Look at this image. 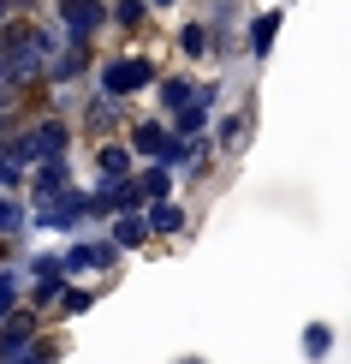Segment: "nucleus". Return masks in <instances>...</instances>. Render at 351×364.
<instances>
[{
  "label": "nucleus",
  "instance_id": "obj_24",
  "mask_svg": "<svg viewBox=\"0 0 351 364\" xmlns=\"http://www.w3.org/2000/svg\"><path fill=\"white\" fill-rule=\"evenodd\" d=\"M179 364H208V358H196V353H185V358H179Z\"/></svg>",
  "mask_w": 351,
  "mask_h": 364
},
{
  "label": "nucleus",
  "instance_id": "obj_14",
  "mask_svg": "<svg viewBox=\"0 0 351 364\" xmlns=\"http://www.w3.org/2000/svg\"><path fill=\"white\" fill-rule=\"evenodd\" d=\"M131 186H137V197L143 203H161V197H179V179L161 168V161H143V168L131 173Z\"/></svg>",
  "mask_w": 351,
  "mask_h": 364
},
{
  "label": "nucleus",
  "instance_id": "obj_2",
  "mask_svg": "<svg viewBox=\"0 0 351 364\" xmlns=\"http://www.w3.org/2000/svg\"><path fill=\"white\" fill-rule=\"evenodd\" d=\"M155 54H143V48H126V54H108V60H96V96H108V102H131L137 96H149V84H155Z\"/></svg>",
  "mask_w": 351,
  "mask_h": 364
},
{
  "label": "nucleus",
  "instance_id": "obj_20",
  "mask_svg": "<svg viewBox=\"0 0 351 364\" xmlns=\"http://www.w3.org/2000/svg\"><path fill=\"white\" fill-rule=\"evenodd\" d=\"M24 179H30V161H18L6 144H0V191H6V197H24Z\"/></svg>",
  "mask_w": 351,
  "mask_h": 364
},
{
  "label": "nucleus",
  "instance_id": "obj_1",
  "mask_svg": "<svg viewBox=\"0 0 351 364\" xmlns=\"http://www.w3.org/2000/svg\"><path fill=\"white\" fill-rule=\"evenodd\" d=\"M72 144H78V126H72L66 114H30V119H18L12 126V138H6V149L18 161H66L72 156Z\"/></svg>",
  "mask_w": 351,
  "mask_h": 364
},
{
  "label": "nucleus",
  "instance_id": "obj_18",
  "mask_svg": "<svg viewBox=\"0 0 351 364\" xmlns=\"http://www.w3.org/2000/svg\"><path fill=\"white\" fill-rule=\"evenodd\" d=\"M173 42H179V54H185L191 66H196V60H208V24L203 18H185V24L173 30Z\"/></svg>",
  "mask_w": 351,
  "mask_h": 364
},
{
  "label": "nucleus",
  "instance_id": "obj_4",
  "mask_svg": "<svg viewBox=\"0 0 351 364\" xmlns=\"http://www.w3.org/2000/svg\"><path fill=\"white\" fill-rule=\"evenodd\" d=\"M119 269V251L108 245V239H72L66 251H60V275H113Z\"/></svg>",
  "mask_w": 351,
  "mask_h": 364
},
{
  "label": "nucleus",
  "instance_id": "obj_16",
  "mask_svg": "<svg viewBox=\"0 0 351 364\" xmlns=\"http://www.w3.org/2000/svg\"><path fill=\"white\" fill-rule=\"evenodd\" d=\"M280 24H286V12H280V6L256 12V18L244 24V30H250V54H256V60H268V54H274V36H280Z\"/></svg>",
  "mask_w": 351,
  "mask_h": 364
},
{
  "label": "nucleus",
  "instance_id": "obj_3",
  "mask_svg": "<svg viewBox=\"0 0 351 364\" xmlns=\"http://www.w3.org/2000/svg\"><path fill=\"white\" fill-rule=\"evenodd\" d=\"M48 18L66 48H96V36H108V0H48Z\"/></svg>",
  "mask_w": 351,
  "mask_h": 364
},
{
  "label": "nucleus",
  "instance_id": "obj_12",
  "mask_svg": "<svg viewBox=\"0 0 351 364\" xmlns=\"http://www.w3.org/2000/svg\"><path fill=\"white\" fill-rule=\"evenodd\" d=\"M84 126H89V138H113V132H126V102H108V96H96L84 108Z\"/></svg>",
  "mask_w": 351,
  "mask_h": 364
},
{
  "label": "nucleus",
  "instance_id": "obj_5",
  "mask_svg": "<svg viewBox=\"0 0 351 364\" xmlns=\"http://www.w3.org/2000/svg\"><path fill=\"white\" fill-rule=\"evenodd\" d=\"M208 149L215 156H244V144L256 138V108H226L221 119H208Z\"/></svg>",
  "mask_w": 351,
  "mask_h": 364
},
{
  "label": "nucleus",
  "instance_id": "obj_19",
  "mask_svg": "<svg viewBox=\"0 0 351 364\" xmlns=\"http://www.w3.org/2000/svg\"><path fill=\"white\" fill-rule=\"evenodd\" d=\"M89 305H96V287H66V293L54 299V316H48V323H72V316H84Z\"/></svg>",
  "mask_w": 351,
  "mask_h": 364
},
{
  "label": "nucleus",
  "instance_id": "obj_23",
  "mask_svg": "<svg viewBox=\"0 0 351 364\" xmlns=\"http://www.w3.org/2000/svg\"><path fill=\"white\" fill-rule=\"evenodd\" d=\"M143 6H149V12H173L179 0H143Z\"/></svg>",
  "mask_w": 351,
  "mask_h": 364
},
{
  "label": "nucleus",
  "instance_id": "obj_13",
  "mask_svg": "<svg viewBox=\"0 0 351 364\" xmlns=\"http://www.w3.org/2000/svg\"><path fill=\"white\" fill-rule=\"evenodd\" d=\"M131 173H137V161H131L126 138H101L96 144V179H131Z\"/></svg>",
  "mask_w": 351,
  "mask_h": 364
},
{
  "label": "nucleus",
  "instance_id": "obj_6",
  "mask_svg": "<svg viewBox=\"0 0 351 364\" xmlns=\"http://www.w3.org/2000/svg\"><path fill=\"white\" fill-rule=\"evenodd\" d=\"M89 72H96V48H60L42 72V90H84Z\"/></svg>",
  "mask_w": 351,
  "mask_h": 364
},
{
  "label": "nucleus",
  "instance_id": "obj_9",
  "mask_svg": "<svg viewBox=\"0 0 351 364\" xmlns=\"http://www.w3.org/2000/svg\"><path fill=\"white\" fill-rule=\"evenodd\" d=\"M149 96H155V108H161V119H173L185 102L196 96V78L191 72H155V84H149Z\"/></svg>",
  "mask_w": 351,
  "mask_h": 364
},
{
  "label": "nucleus",
  "instance_id": "obj_21",
  "mask_svg": "<svg viewBox=\"0 0 351 364\" xmlns=\"http://www.w3.org/2000/svg\"><path fill=\"white\" fill-rule=\"evenodd\" d=\"M298 353L310 358V364H322V358L333 353V328H328V323H310V328L298 335Z\"/></svg>",
  "mask_w": 351,
  "mask_h": 364
},
{
  "label": "nucleus",
  "instance_id": "obj_11",
  "mask_svg": "<svg viewBox=\"0 0 351 364\" xmlns=\"http://www.w3.org/2000/svg\"><path fill=\"white\" fill-rule=\"evenodd\" d=\"M108 245L126 257V251H143L149 245V227H143V209H119V215H108Z\"/></svg>",
  "mask_w": 351,
  "mask_h": 364
},
{
  "label": "nucleus",
  "instance_id": "obj_10",
  "mask_svg": "<svg viewBox=\"0 0 351 364\" xmlns=\"http://www.w3.org/2000/svg\"><path fill=\"white\" fill-rule=\"evenodd\" d=\"M143 227L149 239H179L191 227V209L179 203V197H161V203H143Z\"/></svg>",
  "mask_w": 351,
  "mask_h": 364
},
{
  "label": "nucleus",
  "instance_id": "obj_15",
  "mask_svg": "<svg viewBox=\"0 0 351 364\" xmlns=\"http://www.w3.org/2000/svg\"><path fill=\"white\" fill-rule=\"evenodd\" d=\"M66 275H24V305L36 311V316H54V299L66 293Z\"/></svg>",
  "mask_w": 351,
  "mask_h": 364
},
{
  "label": "nucleus",
  "instance_id": "obj_8",
  "mask_svg": "<svg viewBox=\"0 0 351 364\" xmlns=\"http://www.w3.org/2000/svg\"><path fill=\"white\" fill-rule=\"evenodd\" d=\"M119 138H126L131 161L143 168V161H155V156H161V144H167V119H161V114H143V119H131Z\"/></svg>",
  "mask_w": 351,
  "mask_h": 364
},
{
  "label": "nucleus",
  "instance_id": "obj_17",
  "mask_svg": "<svg viewBox=\"0 0 351 364\" xmlns=\"http://www.w3.org/2000/svg\"><path fill=\"white\" fill-rule=\"evenodd\" d=\"M155 12L143 6V0H108V30H126V36H137Z\"/></svg>",
  "mask_w": 351,
  "mask_h": 364
},
{
  "label": "nucleus",
  "instance_id": "obj_7",
  "mask_svg": "<svg viewBox=\"0 0 351 364\" xmlns=\"http://www.w3.org/2000/svg\"><path fill=\"white\" fill-rule=\"evenodd\" d=\"M66 186H78V179H72V156L66 161H36L30 179H24V203H48V197H60Z\"/></svg>",
  "mask_w": 351,
  "mask_h": 364
},
{
  "label": "nucleus",
  "instance_id": "obj_22",
  "mask_svg": "<svg viewBox=\"0 0 351 364\" xmlns=\"http://www.w3.org/2000/svg\"><path fill=\"white\" fill-rule=\"evenodd\" d=\"M24 197H6V191H0V245H6V239H18L24 233Z\"/></svg>",
  "mask_w": 351,
  "mask_h": 364
}]
</instances>
